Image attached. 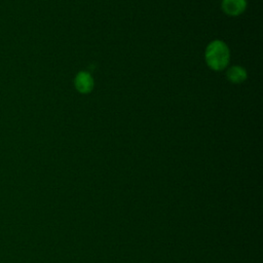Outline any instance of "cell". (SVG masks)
<instances>
[{"label":"cell","instance_id":"3","mask_svg":"<svg viewBox=\"0 0 263 263\" xmlns=\"http://www.w3.org/2000/svg\"><path fill=\"white\" fill-rule=\"evenodd\" d=\"M222 8L228 15H239L247 8V0H223Z\"/></svg>","mask_w":263,"mask_h":263},{"label":"cell","instance_id":"1","mask_svg":"<svg viewBox=\"0 0 263 263\" xmlns=\"http://www.w3.org/2000/svg\"><path fill=\"white\" fill-rule=\"evenodd\" d=\"M204 57L205 62L211 69L220 71L226 68L228 65L230 52L228 46L223 41L214 40L208 45Z\"/></svg>","mask_w":263,"mask_h":263},{"label":"cell","instance_id":"4","mask_svg":"<svg viewBox=\"0 0 263 263\" xmlns=\"http://www.w3.org/2000/svg\"><path fill=\"white\" fill-rule=\"evenodd\" d=\"M227 78L233 83H240L246 80L247 72L240 66H233L227 71Z\"/></svg>","mask_w":263,"mask_h":263},{"label":"cell","instance_id":"2","mask_svg":"<svg viewBox=\"0 0 263 263\" xmlns=\"http://www.w3.org/2000/svg\"><path fill=\"white\" fill-rule=\"evenodd\" d=\"M75 87L81 93H87L93 88L92 76L85 71H80L75 77Z\"/></svg>","mask_w":263,"mask_h":263}]
</instances>
